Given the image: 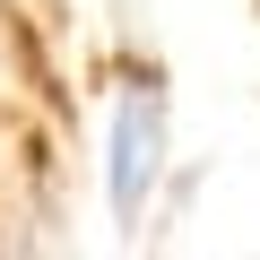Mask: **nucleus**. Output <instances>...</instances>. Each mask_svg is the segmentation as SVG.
<instances>
[{
	"mask_svg": "<svg viewBox=\"0 0 260 260\" xmlns=\"http://www.w3.org/2000/svg\"><path fill=\"white\" fill-rule=\"evenodd\" d=\"M165 121H174V104H165V78H156V70L121 78L113 121H104V208H113L121 234H139L148 208H156V182H165Z\"/></svg>",
	"mask_w": 260,
	"mask_h": 260,
	"instance_id": "obj_1",
	"label": "nucleus"
}]
</instances>
